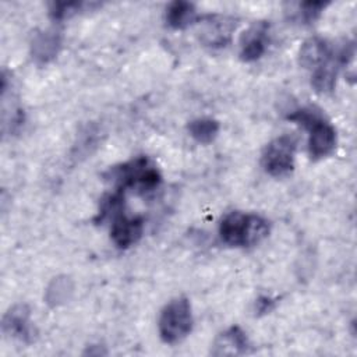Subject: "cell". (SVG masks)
Wrapping results in <instances>:
<instances>
[{
  "label": "cell",
  "mask_w": 357,
  "mask_h": 357,
  "mask_svg": "<svg viewBox=\"0 0 357 357\" xmlns=\"http://www.w3.org/2000/svg\"><path fill=\"white\" fill-rule=\"evenodd\" d=\"M144 233V219L141 216H117L110 225V238L120 250L134 245Z\"/></svg>",
  "instance_id": "8992f818"
},
{
  "label": "cell",
  "mask_w": 357,
  "mask_h": 357,
  "mask_svg": "<svg viewBox=\"0 0 357 357\" xmlns=\"http://www.w3.org/2000/svg\"><path fill=\"white\" fill-rule=\"evenodd\" d=\"M85 6L86 4L81 1H56V3H52L49 15L54 22L64 21L66 18H70L71 15L82 11Z\"/></svg>",
  "instance_id": "ac0fdd59"
},
{
  "label": "cell",
  "mask_w": 357,
  "mask_h": 357,
  "mask_svg": "<svg viewBox=\"0 0 357 357\" xmlns=\"http://www.w3.org/2000/svg\"><path fill=\"white\" fill-rule=\"evenodd\" d=\"M234 28L236 24L227 17L208 15L201 29V40L209 47H223L229 43Z\"/></svg>",
  "instance_id": "52a82bcc"
},
{
  "label": "cell",
  "mask_w": 357,
  "mask_h": 357,
  "mask_svg": "<svg viewBox=\"0 0 357 357\" xmlns=\"http://www.w3.org/2000/svg\"><path fill=\"white\" fill-rule=\"evenodd\" d=\"M124 213V191L114 190L106 194L99 204V211L96 213L95 222L103 223L106 220H114L117 216Z\"/></svg>",
  "instance_id": "5bb4252c"
},
{
  "label": "cell",
  "mask_w": 357,
  "mask_h": 357,
  "mask_svg": "<svg viewBox=\"0 0 357 357\" xmlns=\"http://www.w3.org/2000/svg\"><path fill=\"white\" fill-rule=\"evenodd\" d=\"M73 287L68 280V278H54L52 284L47 287L46 291V300L52 305H59L68 298V294L71 293Z\"/></svg>",
  "instance_id": "e0dca14e"
},
{
  "label": "cell",
  "mask_w": 357,
  "mask_h": 357,
  "mask_svg": "<svg viewBox=\"0 0 357 357\" xmlns=\"http://www.w3.org/2000/svg\"><path fill=\"white\" fill-rule=\"evenodd\" d=\"M192 322V311L188 298H173L160 311L158 321L159 336L167 344L178 343L190 335Z\"/></svg>",
  "instance_id": "3957f363"
},
{
  "label": "cell",
  "mask_w": 357,
  "mask_h": 357,
  "mask_svg": "<svg viewBox=\"0 0 357 357\" xmlns=\"http://www.w3.org/2000/svg\"><path fill=\"white\" fill-rule=\"evenodd\" d=\"M275 307V300L268 296H261L255 301V310L258 314H268L273 310Z\"/></svg>",
  "instance_id": "ffe728a7"
},
{
  "label": "cell",
  "mask_w": 357,
  "mask_h": 357,
  "mask_svg": "<svg viewBox=\"0 0 357 357\" xmlns=\"http://www.w3.org/2000/svg\"><path fill=\"white\" fill-rule=\"evenodd\" d=\"M335 53V47L324 38L314 36L307 39L298 52L300 64L304 68L314 71L322 63H325Z\"/></svg>",
  "instance_id": "8fae6325"
},
{
  "label": "cell",
  "mask_w": 357,
  "mask_h": 357,
  "mask_svg": "<svg viewBox=\"0 0 357 357\" xmlns=\"http://www.w3.org/2000/svg\"><path fill=\"white\" fill-rule=\"evenodd\" d=\"M105 178L113 183L114 190L127 191L138 188L141 192H152L162 183V174L146 156H138L119 166L110 167Z\"/></svg>",
  "instance_id": "7a4b0ae2"
},
{
  "label": "cell",
  "mask_w": 357,
  "mask_h": 357,
  "mask_svg": "<svg viewBox=\"0 0 357 357\" xmlns=\"http://www.w3.org/2000/svg\"><path fill=\"white\" fill-rule=\"evenodd\" d=\"M268 47V25L258 22L252 25L240 42V57L243 61H255L264 56Z\"/></svg>",
  "instance_id": "ba28073f"
},
{
  "label": "cell",
  "mask_w": 357,
  "mask_h": 357,
  "mask_svg": "<svg viewBox=\"0 0 357 357\" xmlns=\"http://www.w3.org/2000/svg\"><path fill=\"white\" fill-rule=\"evenodd\" d=\"M3 332L24 343L33 340V325L31 321V311L25 304L11 307L3 317Z\"/></svg>",
  "instance_id": "5b68a950"
},
{
  "label": "cell",
  "mask_w": 357,
  "mask_h": 357,
  "mask_svg": "<svg viewBox=\"0 0 357 357\" xmlns=\"http://www.w3.org/2000/svg\"><path fill=\"white\" fill-rule=\"evenodd\" d=\"M190 135L199 144H211L219 134L220 126L215 119L199 117L188 123Z\"/></svg>",
  "instance_id": "9a60e30c"
},
{
  "label": "cell",
  "mask_w": 357,
  "mask_h": 357,
  "mask_svg": "<svg viewBox=\"0 0 357 357\" xmlns=\"http://www.w3.org/2000/svg\"><path fill=\"white\" fill-rule=\"evenodd\" d=\"M250 347L248 337L245 332L237 326L233 325L218 335V337L213 342L212 354L213 356H237L247 353Z\"/></svg>",
  "instance_id": "9c48e42d"
},
{
  "label": "cell",
  "mask_w": 357,
  "mask_h": 357,
  "mask_svg": "<svg viewBox=\"0 0 357 357\" xmlns=\"http://www.w3.org/2000/svg\"><path fill=\"white\" fill-rule=\"evenodd\" d=\"M197 20L195 6L190 1L176 0L166 8V22L173 29H184Z\"/></svg>",
  "instance_id": "4fadbf2b"
},
{
  "label": "cell",
  "mask_w": 357,
  "mask_h": 357,
  "mask_svg": "<svg viewBox=\"0 0 357 357\" xmlns=\"http://www.w3.org/2000/svg\"><path fill=\"white\" fill-rule=\"evenodd\" d=\"M290 121H294L310 131L308 152L311 159H324L333 153L337 142L335 127L325 119L321 110L307 106L290 113Z\"/></svg>",
  "instance_id": "6da1fadb"
},
{
  "label": "cell",
  "mask_w": 357,
  "mask_h": 357,
  "mask_svg": "<svg viewBox=\"0 0 357 357\" xmlns=\"http://www.w3.org/2000/svg\"><path fill=\"white\" fill-rule=\"evenodd\" d=\"M61 38L54 29H46L35 33L31 42V54L38 64H46L52 61L60 49Z\"/></svg>",
  "instance_id": "7c38bea8"
},
{
  "label": "cell",
  "mask_w": 357,
  "mask_h": 357,
  "mask_svg": "<svg viewBox=\"0 0 357 357\" xmlns=\"http://www.w3.org/2000/svg\"><path fill=\"white\" fill-rule=\"evenodd\" d=\"M296 139L283 134L272 139L262 152V167L273 177H283L294 167Z\"/></svg>",
  "instance_id": "277c9868"
},
{
  "label": "cell",
  "mask_w": 357,
  "mask_h": 357,
  "mask_svg": "<svg viewBox=\"0 0 357 357\" xmlns=\"http://www.w3.org/2000/svg\"><path fill=\"white\" fill-rule=\"evenodd\" d=\"M248 213L233 211L229 212L219 225V236L222 241L230 247H245Z\"/></svg>",
  "instance_id": "30bf717a"
},
{
  "label": "cell",
  "mask_w": 357,
  "mask_h": 357,
  "mask_svg": "<svg viewBox=\"0 0 357 357\" xmlns=\"http://www.w3.org/2000/svg\"><path fill=\"white\" fill-rule=\"evenodd\" d=\"M328 3L324 1H304L298 4V17L304 24H311L317 21L322 11L326 8Z\"/></svg>",
  "instance_id": "d6986e66"
},
{
  "label": "cell",
  "mask_w": 357,
  "mask_h": 357,
  "mask_svg": "<svg viewBox=\"0 0 357 357\" xmlns=\"http://www.w3.org/2000/svg\"><path fill=\"white\" fill-rule=\"evenodd\" d=\"M269 234V222L257 213H248L245 247L257 245Z\"/></svg>",
  "instance_id": "2e32d148"
}]
</instances>
